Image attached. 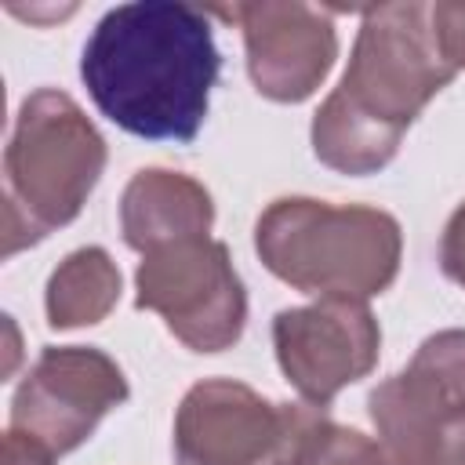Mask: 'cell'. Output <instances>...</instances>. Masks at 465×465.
<instances>
[{"mask_svg":"<svg viewBox=\"0 0 465 465\" xmlns=\"http://www.w3.org/2000/svg\"><path fill=\"white\" fill-rule=\"evenodd\" d=\"M218 73L211 15L174 0L116 4L80 54V80L98 113L153 142L196 138Z\"/></svg>","mask_w":465,"mask_h":465,"instance_id":"6da1fadb","label":"cell"},{"mask_svg":"<svg viewBox=\"0 0 465 465\" xmlns=\"http://www.w3.org/2000/svg\"><path fill=\"white\" fill-rule=\"evenodd\" d=\"M454 76L432 40L429 4L367 7L349 65L312 116L316 160L341 174L381 171L429 98Z\"/></svg>","mask_w":465,"mask_h":465,"instance_id":"7a4b0ae2","label":"cell"},{"mask_svg":"<svg viewBox=\"0 0 465 465\" xmlns=\"http://www.w3.org/2000/svg\"><path fill=\"white\" fill-rule=\"evenodd\" d=\"M254 251L294 291L367 302L396 280L403 236L400 222L378 207L280 196L254 222Z\"/></svg>","mask_w":465,"mask_h":465,"instance_id":"3957f363","label":"cell"},{"mask_svg":"<svg viewBox=\"0 0 465 465\" xmlns=\"http://www.w3.org/2000/svg\"><path fill=\"white\" fill-rule=\"evenodd\" d=\"M105 171V138L54 87L33 91L4 153V258L69 225Z\"/></svg>","mask_w":465,"mask_h":465,"instance_id":"277c9868","label":"cell"},{"mask_svg":"<svg viewBox=\"0 0 465 465\" xmlns=\"http://www.w3.org/2000/svg\"><path fill=\"white\" fill-rule=\"evenodd\" d=\"M134 291V305L163 316L193 352H222L243 334L247 291L222 240L196 236L142 254Z\"/></svg>","mask_w":465,"mask_h":465,"instance_id":"5b68a950","label":"cell"},{"mask_svg":"<svg viewBox=\"0 0 465 465\" xmlns=\"http://www.w3.org/2000/svg\"><path fill=\"white\" fill-rule=\"evenodd\" d=\"M127 392V378L109 352L91 345L44 349L15 389L11 429L33 436L51 454H69Z\"/></svg>","mask_w":465,"mask_h":465,"instance_id":"8992f818","label":"cell"},{"mask_svg":"<svg viewBox=\"0 0 465 465\" xmlns=\"http://www.w3.org/2000/svg\"><path fill=\"white\" fill-rule=\"evenodd\" d=\"M272 349L294 392L309 407H327L345 385L374 371L381 327L367 302L316 298L312 305L276 312Z\"/></svg>","mask_w":465,"mask_h":465,"instance_id":"52a82bcc","label":"cell"},{"mask_svg":"<svg viewBox=\"0 0 465 465\" xmlns=\"http://www.w3.org/2000/svg\"><path fill=\"white\" fill-rule=\"evenodd\" d=\"M207 15H218L243 29L247 73L262 98L291 105L312 98L338 58L331 7L302 0H254L214 7Z\"/></svg>","mask_w":465,"mask_h":465,"instance_id":"ba28073f","label":"cell"},{"mask_svg":"<svg viewBox=\"0 0 465 465\" xmlns=\"http://www.w3.org/2000/svg\"><path fill=\"white\" fill-rule=\"evenodd\" d=\"M291 403H272L243 381L203 378L174 414V465H280Z\"/></svg>","mask_w":465,"mask_h":465,"instance_id":"9c48e42d","label":"cell"},{"mask_svg":"<svg viewBox=\"0 0 465 465\" xmlns=\"http://www.w3.org/2000/svg\"><path fill=\"white\" fill-rule=\"evenodd\" d=\"M367 414L392 465H465V403L411 367L371 389Z\"/></svg>","mask_w":465,"mask_h":465,"instance_id":"30bf717a","label":"cell"},{"mask_svg":"<svg viewBox=\"0 0 465 465\" xmlns=\"http://www.w3.org/2000/svg\"><path fill=\"white\" fill-rule=\"evenodd\" d=\"M214 225V200L211 193L167 167H145L138 171L124 196H120V229L127 247L149 254L156 247L207 236Z\"/></svg>","mask_w":465,"mask_h":465,"instance_id":"8fae6325","label":"cell"},{"mask_svg":"<svg viewBox=\"0 0 465 465\" xmlns=\"http://www.w3.org/2000/svg\"><path fill=\"white\" fill-rule=\"evenodd\" d=\"M120 302V269L102 247H76L47 280L44 309L54 331L102 323Z\"/></svg>","mask_w":465,"mask_h":465,"instance_id":"7c38bea8","label":"cell"},{"mask_svg":"<svg viewBox=\"0 0 465 465\" xmlns=\"http://www.w3.org/2000/svg\"><path fill=\"white\" fill-rule=\"evenodd\" d=\"M280 465H392V461L374 436L331 421L323 407L291 403V425Z\"/></svg>","mask_w":465,"mask_h":465,"instance_id":"4fadbf2b","label":"cell"},{"mask_svg":"<svg viewBox=\"0 0 465 465\" xmlns=\"http://www.w3.org/2000/svg\"><path fill=\"white\" fill-rule=\"evenodd\" d=\"M429 29L443 62L454 73H461L465 69V4H454V0L429 4Z\"/></svg>","mask_w":465,"mask_h":465,"instance_id":"5bb4252c","label":"cell"},{"mask_svg":"<svg viewBox=\"0 0 465 465\" xmlns=\"http://www.w3.org/2000/svg\"><path fill=\"white\" fill-rule=\"evenodd\" d=\"M440 265L447 272V280H454L465 291V200L454 207V214L443 225V240H440Z\"/></svg>","mask_w":465,"mask_h":465,"instance_id":"9a60e30c","label":"cell"},{"mask_svg":"<svg viewBox=\"0 0 465 465\" xmlns=\"http://www.w3.org/2000/svg\"><path fill=\"white\" fill-rule=\"evenodd\" d=\"M4 465H54V454L44 443H36L33 436L7 429V436H4Z\"/></svg>","mask_w":465,"mask_h":465,"instance_id":"2e32d148","label":"cell"}]
</instances>
